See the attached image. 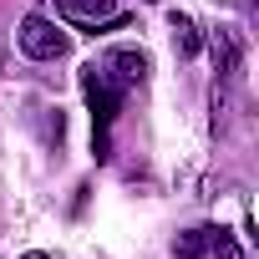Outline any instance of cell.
Segmentation results:
<instances>
[{
	"mask_svg": "<svg viewBox=\"0 0 259 259\" xmlns=\"http://www.w3.org/2000/svg\"><path fill=\"white\" fill-rule=\"evenodd\" d=\"M16 41H21V51H26L31 61H61V56L71 51V36H66L51 16H26V21L16 26Z\"/></svg>",
	"mask_w": 259,
	"mask_h": 259,
	"instance_id": "1",
	"label": "cell"
},
{
	"mask_svg": "<svg viewBox=\"0 0 259 259\" xmlns=\"http://www.w3.org/2000/svg\"><path fill=\"white\" fill-rule=\"evenodd\" d=\"M51 6L61 11V16H71V21H81V26H122V11H117V0H51Z\"/></svg>",
	"mask_w": 259,
	"mask_h": 259,
	"instance_id": "2",
	"label": "cell"
},
{
	"mask_svg": "<svg viewBox=\"0 0 259 259\" xmlns=\"http://www.w3.org/2000/svg\"><path fill=\"white\" fill-rule=\"evenodd\" d=\"M107 71L117 76V87H138V81L148 76V56H143V51H133V46H122V51H112V56H107Z\"/></svg>",
	"mask_w": 259,
	"mask_h": 259,
	"instance_id": "3",
	"label": "cell"
},
{
	"mask_svg": "<svg viewBox=\"0 0 259 259\" xmlns=\"http://www.w3.org/2000/svg\"><path fill=\"white\" fill-rule=\"evenodd\" d=\"M208 249H213V229H188V234L173 239V254L178 259H203Z\"/></svg>",
	"mask_w": 259,
	"mask_h": 259,
	"instance_id": "4",
	"label": "cell"
},
{
	"mask_svg": "<svg viewBox=\"0 0 259 259\" xmlns=\"http://www.w3.org/2000/svg\"><path fill=\"white\" fill-rule=\"evenodd\" d=\"M173 46H178V56H198L203 51V36H198V26L188 16H173Z\"/></svg>",
	"mask_w": 259,
	"mask_h": 259,
	"instance_id": "5",
	"label": "cell"
},
{
	"mask_svg": "<svg viewBox=\"0 0 259 259\" xmlns=\"http://www.w3.org/2000/svg\"><path fill=\"white\" fill-rule=\"evenodd\" d=\"M213 56H219V71H224V76H229V71L239 66V46H234V36H229L224 26L213 31Z\"/></svg>",
	"mask_w": 259,
	"mask_h": 259,
	"instance_id": "6",
	"label": "cell"
},
{
	"mask_svg": "<svg viewBox=\"0 0 259 259\" xmlns=\"http://www.w3.org/2000/svg\"><path fill=\"white\" fill-rule=\"evenodd\" d=\"M213 249H219V254H224V259H244V254H239V249H234V239H229V234H224V229H213Z\"/></svg>",
	"mask_w": 259,
	"mask_h": 259,
	"instance_id": "7",
	"label": "cell"
},
{
	"mask_svg": "<svg viewBox=\"0 0 259 259\" xmlns=\"http://www.w3.org/2000/svg\"><path fill=\"white\" fill-rule=\"evenodd\" d=\"M21 259H51V254H46V249H31V254H21Z\"/></svg>",
	"mask_w": 259,
	"mask_h": 259,
	"instance_id": "8",
	"label": "cell"
}]
</instances>
